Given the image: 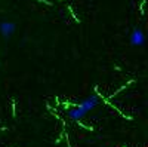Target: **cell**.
I'll return each instance as SVG.
<instances>
[{
  "instance_id": "cell-1",
  "label": "cell",
  "mask_w": 148,
  "mask_h": 147,
  "mask_svg": "<svg viewBox=\"0 0 148 147\" xmlns=\"http://www.w3.org/2000/svg\"><path fill=\"white\" fill-rule=\"evenodd\" d=\"M98 104H99V97L95 95V94L93 95H89L88 98H84V100L79 106H76V107H73V108L68 110V117L71 120L79 122V120H82L86 115H88L89 112H92V110Z\"/></svg>"
},
{
  "instance_id": "cell-2",
  "label": "cell",
  "mask_w": 148,
  "mask_h": 147,
  "mask_svg": "<svg viewBox=\"0 0 148 147\" xmlns=\"http://www.w3.org/2000/svg\"><path fill=\"white\" fill-rule=\"evenodd\" d=\"M16 31V24L15 22H12V21H0V34H2V37L3 39H10L12 36L15 34Z\"/></svg>"
},
{
  "instance_id": "cell-3",
  "label": "cell",
  "mask_w": 148,
  "mask_h": 147,
  "mask_svg": "<svg viewBox=\"0 0 148 147\" xmlns=\"http://www.w3.org/2000/svg\"><path fill=\"white\" fill-rule=\"evenodd\" d=\"M129 40H130V45L132 46H144L145 45V34L141 28L135 27L129 36Z\"/></svg>"
}]
</instances>
